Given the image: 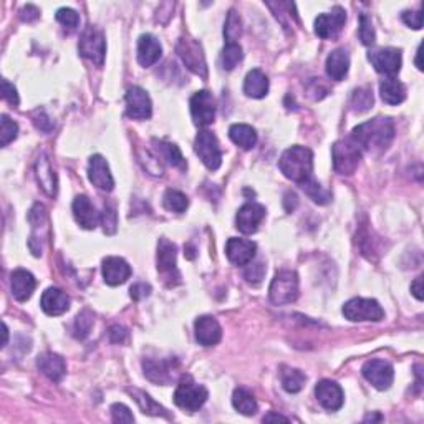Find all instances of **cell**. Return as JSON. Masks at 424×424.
<instances>
[{"instance_id":"6da1fadb","label":"cell","mask_w":424,"mask_h":424,"mask_svg":"<svg viewBox=\"0 0 424 424\" xmlns=\"http://www.w3.org/2000/svg\"><path fill=\"white\" fill-rule=\"evenodd\" d=\"M350 138L358 145L360 149L380 154L391 145L394 138V125L389 118L378 116V118L368 120L356 126Z\"/></svg>"},{"instance_id":"7a4b0ae2","label":"cell","mask_w":424,"mask_h":424,"mask_svg":"<svg viewBox=\"0 0 424 424\" xmlns=\"http://www.w3.org/2000/svg\"><path fill=\"white\" fill-rule=\"evenodd\" d=\"M279 167L285 178L297 184H304L313 178V153L305 146H292L280 156Z\"/></svg>"},{"instance_id":"3957f363","label":"cell","mask_w":424,"mask_h":424,"mask_svg":"<svg viewBox=\"0 0 424 424\" xmlns=\"http://www.w3.org/2000/svg\"><path fill=\"white\" fill-rule=\"evenodd\" d=\"M268 299L274 305H288L299 299V275L292 270L277 272L268 288Z\"/></svg>"},{"instance_id":"277c9868","label":"cell","mask_w":424,"mask_h":424,"mask_svg":"<svg viewBox=\"0 0 424 424\" xmlns=\"http://www.w3.org/2000/svg\"><path fill=\"white\" fill-rule=\"evenodd\" d=\"M209 393L203 385H197L191 376H183L179 381L178 388L174 393V403L181 409H186L189 413H194L203 408V405L208 401Z\"/></svg>"},{"instance_id":"5b68a950","label":"cell","mask_w":424,"mask_h":424,"mask_svg":"<svg viewBox=\"0 0 424 424\" xmlns=\"http://www.w3.org/2000/svg\"><path fill=\"white\" fill-rule=\"evenodd\" d=\"M331 154H333V167L338 174L350 176L358 169L362 149L358 148V145L351 138L335 142Z\"/></svg>"},{"instance_id":"8992f818","label":"cell","mask_w":424,"mask_h":424,"mask_svg":"<svg viewBox=\"0 0 424 424\" xmlns=\"http://www.w3.org/2000/svg\"><path fill=\"white\" fill-rule=\"evenodd\" d=\"M345 318L350 322H380L385 318V310L376 300L351 299L342 308Z\"/></svg>"},{"instance_id":"52a82bcc","label":"cell","mask_w":424,"mask_h":424,"mask_svg":"<svg viewBox=\"0 0 424 424\" xmlns=\"http://www.w3.org/2000/svg\"><path fill=\"white\" fill-rule=\"evenodd\" d=\"M176 50H178L186 68L203 78L208 77V65H205V57L199 42L189 39V37H183V39H179L178 45H176Z\"/></svg>"},{"instance_id":"ba28073f","label":"cell","mask_w":424,"mask_h":424,"mask_svg":"<svg viewBox=\"0 0 424 424\" xmlns=\"http://www.w3.org/2000/svg\"><path fill=\"white\" fill-rule=\"evenodd\" d=\"M78 50L82 57L93 62L95 65L102 66L104 55H107V42H104L103 32L96 27H86V30L80 37Z\"/></svg>"},{"instance_id":"9c48e42d","label":"cell","mask_w":424,"mask_h":424,"mask_svg":"<svg viewBox=\"0 0 424 424\" xmlns=\"http://www.w3.org/2000/svg\"><path fill=\"white\" fill-rule=\"evenodd\" d=\"M194 151L208 169L211 171L219 169L222 163V151L216 134H212L211 131H205V129L204 131H201L196 136Z\"/></svg>"},{"instance_id":"30bf717a","label":"cell","mask_w":424,"mask_h":424,"mask_svg":"<svg viewBox=\"0 0 424 424\" xmlns=\"http://www.w3.org/2000/svg\"><path fill=\"white\" fill-rule=\"evenodd\" d=\"M189 107H191V115L194 125L208 126L214 123V118H216V100H214L211 91H197V93L192 95Z\"/></svg>"},{"instance_id":"8fae6325","label":"cell","mask_w":424,"mask_h":424,"mask_svg":"<svg viewBox=\"0 0 424 424\" xmlns=\"http://www.w3.org/2000/svg\"><path fill=\"white\" fill-rule=\"evenodd\" d=\"M347 22V12L342 7H335L329 14H322L315 20V33L320 39H335L342 32L343 25Z\"/></svg>"},{"instance_id":"7c38bea8","label":"cell","mask_w":424,"mask_h":424,"mask_svg":"<svg viewBox=\"0 0 424 424\" xmlns=\"http://www.w3.org/2000/svg\"><path fill=\"white\" fill-rule=\"evenodd\" d=\"M363 376L368 383H371L376 389H388L393 385L394 371L393 367L385 360H369L362 369Z\"/></svg>"},{"instance_id":"4fadbf2b","label":"cell","mask_w":424,"mask_h":424,"mask_svg":"<svg viewBox=\"0 0 424 424\" xmlns=\"http://www.w3.org/2000/svg\"><path fill=\"white\" fill-rule=\"evenodd\" d=\"M126 100V113L133 120H148L153 113L149 95L140 86L129 88L125 96Z\"/></svg>"},{"instance_id":"5bb4252c","label":"cell","mask_w":424,"mask_h":424,"mask_svg":"<svg viewBox=\"0 0 424 424\" xmlns=\"http://www.w3.org/2000/svg\"><path fill=\"white\" fill-rule=\"evenodd\" d=\"M368 60L378 73L396 75L401 70V52L398 48H378L368 53Z\"/></svg>"},{"instance_id":"9a60e30c","label":"cell","mask_w":424,"mask_h":424,"mask_svg":"<svg viewBox=\"0 0 424 424\" xmlns=\"http://www.w3.org/2000/svg\"><path fill=\"white\" fill-rule=\"evenodd\" d=\"M88 178L93 186H96L102 191L110 192L115 187V179H113L110 166H108L107 159L100 154H95V156L90 158V163H88Z\"/></svg>"},{"instance_id":"2e32d148","label":"cell","mask_w":424,"mask_h":424,"mask_svg":"<svg viewBox=\"0 0 424 424\" xmlns=\"http://www.w3.org/2000/svg\"><path fill=\"white\" fill-rule=\"evenodd\" d=\"M315 396L325 409L338 411L345 401V394L338 383L330 380H322L315 386Z\"/></svg>"},{"instance_id":"e0dca14e","label":"cell","mask_w":424,"mask_h":424,"mask_svg":"<svg viewBox=\"0 0 424 424\" xmlns=\"http://www.w3.org/2000/svg\"><path fill=\"white\" fill-rule=\"evenodd\" d=\"M266 217V208L257 203H247L239 209L236 224L242 234H254L259 229L260 222Z\"/></svg>"},{"instance_id":"ac0fdd59","label":"cell","mask_w":424,"mask_h":424,"mask_svg":"<svg viewBox=\"0 0 424 424\" xmlns=\"http://www.w3.org/2000/svg\"><path fill=\"white\" fill-rule=\"evenodd\" d=\"M255 250H257L255 242L239 237H230L228 241V246H225L228 259L234 264V266L239 267H243L247 266V264H250L255 257Z\"/></svg>"},{"instance_id":"d6986e66","label":"cell","mask_w":424,"mask_h":424,"mask_svg":"<svg viewBox=\"0 0 424 424\" xmlns=\"http://www.w3.org/2000/svg\"><path fill=\"white\" fill-rule=\"evenodd\" d=\"M196 340L203 347H214L221 342L222 329L219 322L212 317H199L194 323Z\"/></svg>"},{"instance_id":"ffe728a7","label":"cell","mask_w":424,"mask_h":424,"mask_svg":"<svg viewBox=\"0 0 424 424\" xmlns=\"http://www.w3.org/2000/svg\"><path fill=\"white\" fill-rule=\"evenodd\" d=\"M176 255H178V247L167 239H159L158 242V270L166 279H173V274L179 277L178 268H176Z\"/></svg>"},{"instance_id":"44dd1931","label":"cell","mask_w":424,"mask_h":424,"mask_svg":"<svg viewBox=\"0 0 424 424\" xmlns=\"http://www.w3.org/2000/svg\"><path fill=\"white\" fill-rule=\"evenodd\" d=\"M131 277V267L121 257H107L103 260V279L111 287L125 284Z\"/></svg>"},{"instance_id":"7402d4cb","label":"cell","mask_w":424,"mask_h":424,"mask_svg":"<svg viewBox=\"0 0 424 424\" xmlns=\"http://www.w3.org/2000/svg\"><path fill=\"white\" fill-rule=\"evenodd\" d=\"M35 176H37V181H39L40 184L42 191H44L45 194L50 197H55L57 189H58L57 174H55V171H53L52 163H50L47 154H40V156L37 158Z\"/></svg>"},{"instance_id":"603a6c76","label":"cell","mask_w":424,"mask_h":424,"mask_svg":"<svg viewBox=\"0 0 424 424\" xmlns=\"http://www.w3.org/2000/svg\"><path fill=\"white\" fill-rule=\"evenodd\" d=\"M42 310L50 317H58L70 308V299L65 292L57 287H50L44 292L40 300Z\"/></svg>"},{"instance_id":"cb8c5ba5","label":"cell","mask_w":424,"mask_h":424,"mask_svg":"<svg viewBox=\"0 0 424 424\" xmlns=\"http://www.w3.org/2000/svg\"><path fill=\"white\" fill-rule=\"evenodd\" d=\"M73 216L83 229H95L100 222V214L86 196H78L73 201Z\"/></svg>"},{"instance_id":"d4e9b609","label":"cell","mask_w":424,"mask_h":424,"mask_svg":"<svg viewBox=\"0 0 424 424\" xmlns=\"http://www.w3.org/2000/svg\"><path fill=\"white\" fill-rule=\"evenodd\" d=\"M163 47L159 44V40L151 33H145L138 40V62L142 66H151L154 65L159 58H161Z\"/></svg>"},{"instance_id":"484cf974","label":"cell","mask_w":424,"mask_h":424,"mask_svg":"<svg viewBox=\"0 0 424 424\" xmlns=\"http://www.w3.org/2000/svg\"><path fill=\"white\" fill-rule=\"evenodd\" d=\"M10 287L14 299L19 302H25L30 299L33 291H35L37 280L30 272L24 270V268H19V270H15L14 274H12Z\"/></svg>"},{"instance_id":"4316f807","label":"cell","mask_w":424,"mask_h":424,"mask_svg":"<svg viewBox=\"0 0 424 424\" xmlns=\"http://www.w3.org/2000/svg\"><path fill=\"white\" fill-rule=\"evenodd\" d=\"M37 367L45 376L50 378L52 381H60L66 373L65 360L60 355L55 353H44L37 358Z\"/></svg>"},{"instance_id":"83f0119b","label":"cell","mask_w":424,"mask_h":424,"mask_svg":"<svg viewBox=\"0 0 424 424\" xmlns=\"http://www.w3.org/2000/svg\"><path fill=\"white\" fill-rule=\"evenodd\" d=\"M142 368H145V375L148 376V380L153 381V383L167 385L173 380V373H171L173 363L166 362V360H159V362L158 360H145Z\"/></svg>"},{"instance_id":"f1b7e54d","label":"cell","mask_w":424,"mask_h":424,"mask_svg":"<svg viewBox=\"0 0 424 424\" xmlns=\"http://www.w3.org/2000/svg\"><path fill=\"white\" fill-rule=\"evenodd\" d=\"M348 70H350V57L347 50L338 48L331 52L326 58V75L335 82H340L347 77Z\"/></svg>"},{"instance_id":"f546056e","label":"cell","mask_w":424,"mask_h":424,"mask_svg":"<svg viewBox=\"0 0 424 424\" xmlns=\"http://www.w3.org/2000/svg\"><path fill=\"white\" fill-rule=\"evenodd\" d=\"M243 93L250 98H264L268 93V78L260 70H252L247 73L243 82Z\"/></svg>"},{"instance_id":"4dcf8cb0","label":"cell","mask_w":424,"mask_h":424,"mask_svg":"<svg viewBox=\"0 0 424 424\" xmlns=\"http://www.w3.org/2000/svg\"><path fill=\"white\" fill-rule=\"evenodd\" d=\"M380 95L385 103L388 104H400L406 100V86L400 80L389 77L381 80L380 83Z\"/></svg>"},{"instance_id":"1f68e13d","label":"cell","mask_w":424,"mask_h":424,"mask_svg":"<svg viewBox=\"0 0 424 424\" xmlns=\"http://www.w3.org/2000/svg\"><path fill=\"white\" fill-rule=\"evenodd\" d=\"M230 140L236 142L237 146H241L242 149H252L257 145V133L255 129L249 125H232L229 129Z\"/></svg>"},{"instance_id":"d6a6232c","label":"cell","mask_w":424,"mask_h":424,"mask_svg":"<svg viewBox=\"0 0 424 424\" xmlns=\"http://www.w3.org/2000/svg\"><path fill=\"white\" fill-rule=\"evenodd\" d=\"M128 393L131 394L133 400L138 403V406H140V409L145 414H151V416H167L166 409L163 408L161 405H158L149 394L140 391V389H128Z\"/></svg>"},{"instance_id":"836d02e7","label":"cell","mask_w":424,"mask_h":424,"mask_svg":"<svg viewBox=\"0 0 424 424\" xmlns=\"http://www.w3.org/2000/svg\"><path fill=\"white\" fill-rule=\"evenodd\" d=\"M232 405H234V408L239 411V413L243 414V416H254L259 409L255 398L252 396L249 391H246V389H242V388H237L236 391H234Z\"/></svg>"},{"instance_id":"e575fe53","label":"cell","mask_w":424,"mask_h":424,"mask_svg":"<svg viewBox=\"0 0 424 424\" xmlns=\"http://www.w3.org/2000/svg\"><path fill=\"white\" fill-rule=\"evenodd\" d=\"M280 380H282V386L285 391L299 393L305 386L306 376L300 371V369L284 367L282 371H280Z\"/></svg>"},{"instance_id":"d590c367","label":"cell","mask_w":424,"mask_h":424,"mask_svg":"<svg viewBox=\"0 0 424 424\" xmlns=\"http://www.w3.org/2000/svg\"><path fill=\"white\" fill-rule=\"evenodd\" d=\"M163 204L167 211L181 214L187 209L189 201L186 194H183L181 191H176V189H167L165 197H163Z\"/></svg>"},{"instance_id":"8d00e7d4","label":"cell","mask_w":424,"mask_h":424,"mask_svg":"<svg viewBox=\"0 0 424 424\" xmlns=\"http://www.w3.org/2000/svg\"><path fill=\"white\" fill-rule=\"evenodd\" d=\"M158 145V151H159V156L163 159H166L167 163H169L171 166H178V167H184V158L181 154V151L173 142H165V141H154Z\"/></svg>"},{"instance_id":"74e56055","label":"cell","mask_w":424,"mask_h":424,"mask_svg":"<svg viewBox=\"0 0 424 424\" xmlns=\"http://www.w3.org/2000/svg\"><path fill=\"white\" fill-rule=\"evenodd\" d=\"M241 33H242L241 15H239L236 10H230L228 15V20H225V27H224L225 44H237L236 40L241 37Z\"/></svg>"},{"instance_id":"f35d334b","label":"cell","mask_w":424,"mask_h":424,"mask_svg":"<svg viewBox=\"0 0 424 424\" xmlns=\"http://www.w3.org/2000/svg\"><path fill=\"white\" fill-rule=\"evenodd\" d=\"M373 102H375V98H373V91L369 90V88H358V90H355L353 95H351L350 104L351 108H353V111L365 113L373 107Z\"/></svg>"},{"instance_id":"ab89813d","label":"cell","mask_w":424,"mask_h":424,"mask_svg":"<svg viewBox=\"0 0 424 424\" xmlns=\"http://www.w3.org/2000/svg\"><path fill=\"white\" fill-rule=\"evenodd\" d=\"M300 187L304 189L305 194L310 197V199L315 201L317 204H329L330 199H331V194L326 189H323L320 184H318L315 179H308V181L300 184Z\"/></svg>"},{"instance_id":"60d3db41","label":"cell","mask_w":424,"mask_h":424,"mask_svg":"<svg viewBox=\"0 0 424 424\" xmlns=\"http://www.w3.org/2000/svg\"><path fill=\"white\" fill-rule=\"evenodd\" d=\"M95 318L93 313L90 312V310H83V312H80L77 315V318H75V325H73V335L80 340L86 338L88 335H90L91 326H93Z\"/></svg>"},{"instance_id":"b9f144b4","label":"cell","mask_w":424,"mask_h":424,"mask_svg":"<svg viewBox=\"0 0 424 424\" xmlns=\"http://www.w3.org/2000/svg\"><path fill=\"white\" fill-rule=\"evenodd\" d=\"M243 58L242 47L239 44H225L222 50V66L224 70H234L239 62Z\"/></svg>"},{"instance_id":"7bdbcfd3","label":"cell","mask_w":424,"mask_h":424,"mask_svg":"<svg viewBox=\"0 0 424 424\" xmlns=\"http://www.w3.org/2000/svg\"><path fill=\"white\" fill-rule=\"evenodd\" d=\"M19 134V126L14 120L8 118L7 115H2L0 118V145L7 146L8 142H12Z\"/></svg>"},{"instance_id":"ee69618b","label":"cell","mask_w":424,"mask_h":424,"mask_svg":"<svg viewBox=\"0 0 424 424\" xmlns=\"http://www.w3.org/2000/svg\"><path fill=\"white\" fill-rule=\"evenodd\" d=\"M100 222H102L104 234L113 236L118 229V214H116L113 205H104L103 212L100 214Z\"/></svg>"},{"instance_id":"f6af8a7d","label":"cell","mask_w":424,"mask_h":424,"mask_svg":"<svg viewBox=\"0 0 424 424\" xmlns=\"http://www.w3.org/2000/svg\"><path fill=\"white\" fill-rule=\"evenodd\" d=\"M360 40H362V44L367 45V47L375 44L376 40V33L375 28H373L371 19H369L367 14H362V17H360Z\"/></svg>"},{"instance_id":"bcb514c9","label":"cell","mask_w":424,"mask_h":424,"mask_svg":"<svg viewBox=\"0 0 424 424\" xmlns=\"http://www.w3.org/2000/svg\"><path fill=\"white\" fill-rule=\"evenodd\" d=\"M55 17H57L58 22H60L63 27H65L68 32H73L75 28L78 27V24H80L78 14L75 10H71V8H66V7L58 8Z\"/></svg>"},{"instance_id":"7dc6e473","label":"cell","mask_w":424,"mask_h":424,"mask_svg":"<svg viewBox=\"0 0 424 424\" xmlns=\"http://www.w3.org/2000/svg\"><path fill=\"white\" fill-rule=\"evenodd\" d=\"M247 268L243 270V277H246V280L249 284L257 285L262 282L264 275H266V266H264V262H250L246 266Z\"/></svg>"},{"instance_id":"c3c4849f","label":"cell","mask_w":424,"mask_h":424,"mask_svg":"<svg viewBox=\"0 0 424 424\" xmlns=\"http://www.w3.org/2000/svg\"><path fill=\"white\" fill-rule=\"evenodd\" d=\"M111 418L115 423H133L134 416L131 414V411L126 408L125 405L121 403H116V405L111 406Z\"/></svg>"},{"instance_id":"681fc988","label":"cell","mask_w":424,"mask_h":424,"mask_svg":"<svg viewBox=\"0 0 424 424\" xmlns=\"http://www.w3.org/2000/svg\"><path fill=\"white\" fill-rule=\"evenodd\" d=\"M403 22H405L408 27L414 28V30H419L423 27V14L421 10L418 12H405L403 14Z\"/></svg>"},{"instance_id":"f907efd6","label":"cell","mask_w":424,"mask_h":424,"mask_svg":"<svg viewBox=\"0 0 424 424\" xmlns=\"http://www.w3.org/2000/svg\"><path fill=\"white\" fill-rule=\"evenodd\" d=\"M32 118H33V123L37 125V128L42 129V131H50V129L53 128L52 120L45 115L44 110H37L35 113H33Z\"/></svg>"},{"instance_id":"816d5d0a","label":"cell","mask_w":424,"mask_h":424,"mask_svg":"<svg viewBox=\"0 0 424 424\" xmlns=\"http://www.w3.org/2000/svg\"><path fill=\"white\" fill-rule=\"evenodd\" d=\"M2 96H3V100H7L8 103L19 104V95H17L15 86L10 85L7 80H2Z\"/></svg>"},{"instance_id":"f5cc1de1","label":"cell","mask_w":424,"mask_h":424,"mask_svg":"<svg viewBox=\"0 0 424 424\" xmlns=\"http://www.w3.org/2000/svg\"><path fill=\"white\" fill-rule=\"evenodd\" d=\"M149 293H151V287L148 284H136V285H133L131 291H129V295H131L133 300L146 299Z\"/></svg>"},{"instance_id":"db71d44e","label":"cell","mask_w":424,"mask_h":424,"mask_svg":"<svg viewBox=\"0 0 424 424\" xmlns=\"http://www.w3.org/2000/svg\"><path fill=\"white\" fill-rule=\"evenodd\" d=\"M126 337H128V331H126L123 326L115 325L110 329V340L113 343H123Z\"/></svg>"},{"instance_id":"11a10c76","label":"cell","mask_w":424,"mask_h":424,"mask_svg":"<svg viewBox=\"0 0 424 424\" xmlns=\"http://www.w3.org/2000/svg\"><path fill=\"white\" fill-rule=\"evenodd\" d=\"M39 15H40V10H39V8H37L35 6H27V7H24V10H22V20H25V22H32V20L39 19Z\"/></svg>"},{"instance_id":"9f6ffc18","label":"cell","mask_w":424,"mask_h":424,"mask_svg":"<svg viewBox=\"0 0 424 424\" xmlns=\"http://www.w3.org/2000/svg\"><path fill=\"white\" fill-rule=\"evenodd\" d=\"M411 292H413V295L416 297V299L421 302L424 299V291H423V277H418L416 280H414L413 284H411Z\"/></svg>"},{"instance_id":"6f0895ef","label":"cell","mask_w":424,"mask_h":424,"mask_svg":"<svg viewBox=\"0 0 424 424\" xmlns=\"http://www.w3.org/2000/svg\"><path fill=\"white\" fill-rule=\"evenodd\" d=\"M264 421L268 423V421H288V418L282 416V414H277V413H268L266 418H264Z\"/></svg>"},{"instance_id":"680465c9","label":"cell","mask_w":424,"mask_h":424,"mask_svg":"<svg viewBox=\"0 0 424 424\" xmlns=\"http://www.w3.org/2000/svg\"><path fill=\"white\" fill-rule=\"evenodd\" d=\"M416 66H418V70H423V65H421V45H419L418 53H416Z\"/></svg>"},{"instance_id":"91938a15","label":"cell","mask_w":424,"mask_h":424,"mask_svg":"<svg viewBox=\"0 0 424 424\" xmlns=\"http://www.w3.org/2000/svg\"><path fill=\"white\" fill-rule=\"evenodd\" d=\"M7 338H8V329L6 323H3V347L7 345Z\"/></svg>"}]
</instances>
